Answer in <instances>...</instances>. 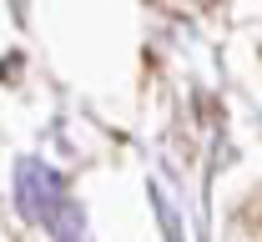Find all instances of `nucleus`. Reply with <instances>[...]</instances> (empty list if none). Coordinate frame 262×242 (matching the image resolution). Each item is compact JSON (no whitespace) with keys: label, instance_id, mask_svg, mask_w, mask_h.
<instances>
[{"label":"nucleus","instance_id":"f257e3e1","mask_svg":"<svg viewBox=\"0 0 262 242\" xmlns=\"http://www.w3.org/2000/svg\"><path fill=\"white\" fill-rule=\"evenodd\" d=\"M20 207L31 212L35 222H51V227H56V212L66 207L61 182L46 172V167H35V162H26V167H20Z\"/></svg>","mask_w":262,"mask_h":242}]
</instances>
